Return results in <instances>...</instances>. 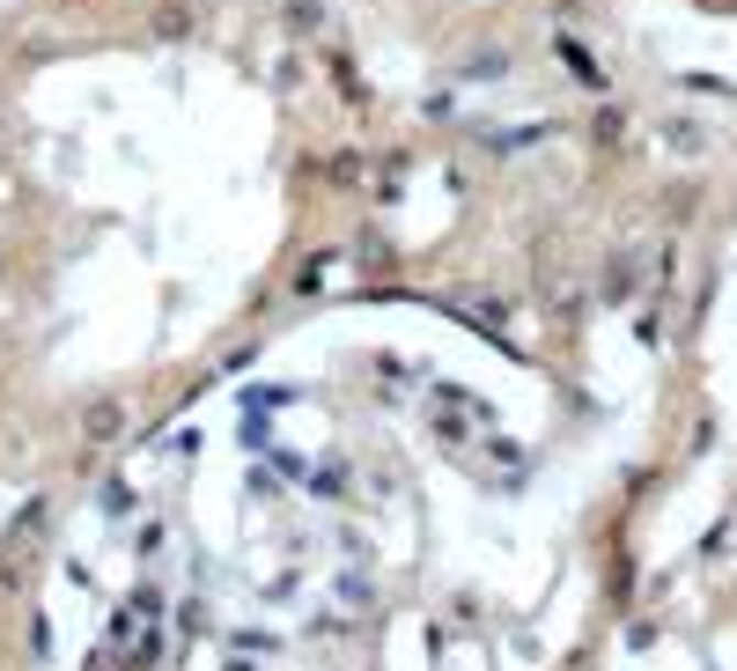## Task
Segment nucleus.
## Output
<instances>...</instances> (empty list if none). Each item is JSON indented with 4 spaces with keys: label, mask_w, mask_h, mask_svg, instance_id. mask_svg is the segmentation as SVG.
<instances>
[{
    "label": "nucleus",
    "mask_w": 737,
    "mask_h": 671,
    "mask_svg": "<svg viewBox=\"0 0 737 671\" xmlns=\"http://www.w3.org/2000/svg\"><path fill=\"white\" fill-rule=\"evenodd\" d=\"M627 288H635V258H613V274H605V296H627Z\"/></svg>",
    "instance_id": "obj_3"
},
{
    "label": "nucleus",
    "mask_w": 737,
    "mask_h": 671,
    "mask_svg": "<svg viewBox=\"0 0 737 671\" xmlns=\"http://www.w3.org/2000/svg\"><path fill=\"white\" fill-rule=\"evenodd\" d=\"M147 30H155V37H193V30H199V15L185 8V0H163V8H155V23H147Z\"/></svg>",
    "instance_id": "obj_2"
},
{
    "label": "nucleus",
    "mask_w": 737,
    "mask_h": 671,
    "mask_svg": "<svg viewBox=\"0 0 737 671\" xmlns=\"http://www.w3.org/2000/svg\"><path fill=\"white\" fill-rule=\"evenodd\" d=\"M0 148H8V119H0Z\"/></svg>",
    "instance_id": "obj_6"
},
{
    "label": "nucleus",
    "mask_w": 737,
    "mask_h": 671,
    "mask_svg": "<svg viewBox=\"0 0 737 671\" xmlns=\"http://www.w3.org/2000/svg\"><path fill=\"white\" fill-rule=\"evenodd\" d=\"M125 421H133L125 398H89V406H81V443H119Z\"/></svg>",
    "instance_id": "obj_1"
},
{
    "label": "nucleus",
    "mask_w": 737,
    "mask_h": 671,
    "mask_svg": "<svg viewBox=\"0 0 737 671\" xmlns=\"http://www.w3.org/2000/svg\"><path fill=\"white\" fill-rule=\"evenodd\" d=\"M103 509H111V517H125V509H133V487H119V480H111V487H103Z\"/></svg>",
    "instance_id": "obj_4"
},
{
    "label": "nucleus",
    "mask_w": 737,
    "mask_h": 671,
    "mask_svg": "<svg viewBox=\"0 0 737 671\" xmlns=\"http://www.w3.org/2000/svg\"><path fill=\"white\" fill-rule=\"evenodd\" d=\"M288 23H295V30H310V23H318V0H288Z\"/></svg>",
    "instance_id": "obj_5"
}]
</instances>
